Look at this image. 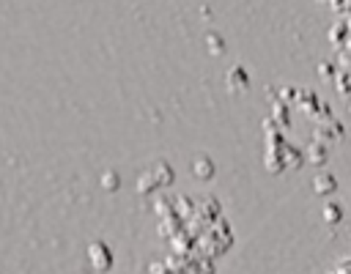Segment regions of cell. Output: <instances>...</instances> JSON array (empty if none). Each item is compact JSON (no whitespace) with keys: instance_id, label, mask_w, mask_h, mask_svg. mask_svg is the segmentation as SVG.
<instances>
[{"instance_id":"cell-1","label":"cell","mask_w":351,"mask_h":274,"mask_svg":"<svg viewBox=\"0 0 351 274\" xmlns=\"http://www.w3.org/2000/svg\"><path fill=\"white\" fill-rule=\"evenodd\" d=\"M335 274H351V255H346V258H340L337 263H335V269H332Z\"/></svg>"},{"instance_id":"cell-2","label":"cell","mask_w":351,"mask_h":274,"mask_svg":"<svg viewBox=\"0 0 351 274\" xmlns=\"http://www.w3.org/2000/svg\"><path fill=\"white\" fill-rule=\"evenodd\" d=\"M321 181H324V184H315V189H318V192H335V186H337V184H335V178H332V175H321Z\"/></svg>"},{"instance_id":"cell-3","label":"cell","mask_w":351,"mask_h":274,"mask_svg":"<svg viewBox=\"0 0 351 274\" xmlns=\"http://www.w3.org/2000/svg\"><path fill=\"white\" fill-rule=\"evenodd\" d=\"M329 274H335V271H329Z\"/></svg>"}]
</instances>
